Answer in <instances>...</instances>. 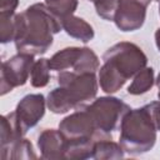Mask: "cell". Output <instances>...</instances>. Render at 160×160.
I'll return each mask as SVG.
<instances>
[{
  "instance_id": "6da1fadb",
  "label": "cell",
  "mask_w": 160,
  "mask_h": 160,
  "mask_svg": "<svg viewBox=\"0 0 160 160\" xmlns=\"http://www.w3.org/2000/svg\"><path fill=\"white\" fill-rule=\"evenodd\" d=\"M62 30L61 21L45 2H36L15 15L14 42L18 52L45 54L54 41V35Z\"/></svg>"
},
{
  "instance_id": "7a4b0ae2",
  "label": "cell",
  "mask_w": 160,
  "mask_h": 160,
  "mask_svg": "<svg viewBox=\"0 0 160 160\" xmlns=\"http://www.w3.org/2000/svg\"><path fill=\"white\" fill-rule=\"evenodd\" d=\"M102 60L98 81L101 90L109 95L119 91L148 64V58L140 46L130 41H120L109 48L104 52Z\"/></svg>"
},
{
  "instance_id": "3957f363",
  "label": "cell",
  "mask_w": 160,
  "mask_h": 160,
  "mask_svg": "<svg viewBox=\"0 0 160 160\" xmlns=\"http://www.w3.org/2000/svg\"><path fill=\"white\" fill-rule=\"evenodd\" d=\"M56 81L59 86L52 89L46 98V106L54 114L81 109L96 98L99 81L95 72L78 74L65 70L58 74Z\"/></svg>"
},
{
  "instance_id": "277c9868",
  "label": "cell",
  "mask_w": 160,
  "mask_h": 160,
  "mask_svg": "<svg viewBox=\"0 0 160 160\" xmlns=\"http://www.w3.org/2000/svg\"><path fill=\"white\" fill-rule=\"evenodd\" d=\"M119 144L126 154L140 155L150 151L156 142V128L144 105L130 109L120 124Z\"/></svg>"
},
{
  "instance_id": "5b68a950",
  "label": "cell",
  "mask_w": 160,
  "mask_h": 160,
  "mask_svg": "<svg viewBox=\"0 0 160 160\" xmlns=\"http://www.w3.org/2000/svg\"><path fill=\"white\" fill-rule=\"evenodd\" d=\"M86 109L94 121L96 131L102 135H111L112 131L120 128L124 115L130 110V106L121 99L115 96H100Z\"/></svg>"
},
{
  "instance_id": "8992f818",
  "label": "cell",
  "mask_w": 160,
  "mask_h": 160,
  "mask_svg": "<svg viewBox=\"0 0 160 160\" xmlns=\"http://www.w3.org/2000/svg\"><path fill=\"white\" fill-rule=\"evenodd\" d=\"M49 65L51 70L58 72L72 69L78 74L84 72H96L100 69V61L98 55L90 48H78L69 46L58 52H55L49 59Z\"/></svg>"
},
{
  "instance_id": "52a82bcc",
  "label": "cell",
  "mask_w": 160,
  "mask_h": 160,
  "mask_svg": "<svg viewBox=\"0 0 160 160\" xmlns=\"http://www.w3.org/2000/svg\"><path fill=\"white\" fill-rule=\"evenodd\" d=\"M35 55L18 52L11 56L9 60L1 64L0 70V89L1 95H5L14 90L18 86H22L26 84L32 66L35 64Z\"/></svg>"
},
{
  "instance_id": "ba28073f",
  "label": "cell",
  "mask_w": 160,
  "mask_h": 160,
  "mask_svg": "<svg viewBox=\"0 0 160 160\" xmlns=\"http://www.w3.org/2000/svg\"><path fill=\"white\" fill-rule=\"evenodd\" d=\"M152 0H119L114 22L124 32L139 30L146 19V10Z\"/></svg>"
},
{
  "instance_id": "9c48e42d",
  "label": "cell",
  "mask_w": 160,
  "mask_h": 160,
  "mask_svg": "<svg viewBox=\"0 0 160 160\" xmlns=\"http://www.w3.org/2000/svg\"><path fill=\"white\" fill-rule=\"evenodd\" d=\"M59 130L62 135L69 139H80V138H101L111 136L102 135L96 131L94 121L86 109V105L81 109H78L72 114L68 115L59 122Z\"/></svg>"
},
{
  "instance_id": "30bf717a",
  "label": "cell",
  "mask_w": 160,
  "mask_h": 160,
  "mask_svg": "<svg viewBox=\"0 0 160 160\" xmlns=\"http://www.w3.org/2000/svg\"><path fill=\"white\" fill-rule=\"evenodd\" d=\"M46 99L41 94L25 95L16 105L15 116L21 129L28 132L29 129L34 128L45 115Z\"/></svg>"
},
{
  "instance_id": "8fae6325",
  "label": "cell",
  "mask_w": 160,
  "mask_h": 160,
  "mask_svg": "<svg viewBox=\"0 0 160 160\" xmlns=\"http://www.w3.org/2000/svg\"><path fill=\"white\" fill-rule=\"evenodd\" d=\"M65 144L66 138L60 130L45 129L38 136V148L40 150V156L45 160L65 159Z\"/></svg>"
},
{
  "instance_id": "7c38bea8",
  "label": "cell",
  "mask_w": 160,
  "mask_h": 160,
  "mask_svg": "<svg viewBox=\"0 0 160 160\" xmlns=\"http://www.w3.org/2000/svg\"><path fill=\"white\" fill-rule=\"evenodd\" d=\"M61 25H62V30H65V32L70 38L80 40L84 44L94 39L95 32H94L92 26L79 16H75V15L68 16L62 20Z\"/></svg>"
},
{
  "instance_id": "4fadbf2b",
  "label": "cell",
  "mask_w": 160,
  "mask_h": 160,
  "mask_svg": "<svg viewBox=\"0 0 160 160\" xmlns=\"http://www.w3.org/2000/svg\"><path fill=\"white\" fill-rule=\"evenodd\" d=\"M99 138H80L66 139L65 144V159L69 160H84L92 158V150L95 140Z\"/></svg>"
},
{
  "instance_id": "5bb4252c",
  "label": "cell",
  "mask_w": 160,
  "mask_h": 160,
  "mask_svg": "<svg viewBox=\"0 0 160 160\" xmlns=\"http://www.w3.org/2000/svg\"><path fill=\"white\" fill-rule=\"evenodd\" d=\"M125 155L124 149L120 144L112 141L111 136H101L95 140L92 159L95 160H115L122 159Z\"/></svg>"
},
{
  "instance_id": "9a60e30c",
  "label": "cell",
  "mask_w": 160,
  "mask_h": 160,
  "mask_svg": "<svg viewBox=\"0 0 160 160\" xmlns=\"http://www.w3.org/2000/svg\"><path fill=\"white\" fill-rule=\"evenodd\" d=\"M26 132L21 129L16 120L15 111H11L1 118V135H0V149L15 142L16 140L24 138Z\"/></svg>"
},
{
  "instance_id": "2e32d148",
  "label": "cell",
  "mask_w": 160,
  "mask_h": 160,
  "mask_svg": "<svg viewBox=\"0 0 160 160\" xmlns=\"http://www.w3.org/2000/svg\"><path fill=\"white\" fill-rule=\"evenodd\" d=\"M1 150V159L4 160H20V159H36V154L34 151L32 144L25 139L21 138L16 140L15 142L0 149Z\"/></svg>"
},
{
  "instance_id": "e0dca14e",
  "label": "cell",
  "mask_w": 160,
  "mask_h": 160,
  "mask_svg": "<svg viewBox=\"0 0 160 160\" xmlns=\"http://www.w3.org/2000/svg\"><path fill=\"white\" fill-rule=\"evenodd\" d=\"M154 84H155L154 69L145 66L134 76L131 84L128 88V92L130 95H142L149 90H151Z\"/></svg>"
},
{
  "instance_id": "ac0fdd59",
  "label": "cell",
  "mask_w": 160,
  "mask_h": 160,
  "mask_svg": "<svg viewBox=\"0 0 160 160\" xmlns=\"http://www.w3.org/2000/svg\"><path fill=\"white\" fill-rule=\"evenodd\" d=\"M50 65L49 59H39L35 61L31 74H30V84L34 88H44L50 81Z\"/></svg>"
},
{
  "instance_id": "d6986e66",
  "label": "cell",
  "mask_w": 160,
  "mask_h": 160,
  "mask_svg": "<svg viewBox=\"0 0 160 160\" xmlns=\"http://www.w3.org/2000/svg\"><path fill=\"white\" fill-rule=\"evenodd\" d=\"M46 6L50 11L62 22V20L70 15H74L78 9V0H45Z\"/></svg>"
},
{
  "instance_id": "ffe728a7",
  "label": "cell",
  "mask_w": 160,
  "mask_h": 160,
  "mask_svg": "<svg viewBox=\"0 0 160 160\" xmlns=\"http://www.w3.org/2000/svg\"><path fill=\"white\" fill-rule=\"evenodd\" d=\"M15 15L0 12V41L1 44H8L10 41H14Z\"/></svg>"
},
{
  "instance_id": "44dd1931",
  "label": "cell",
  "mask_w": 160,
  "mask_h": 160,
  "mask_svg": "<svg viewBox=\"0 0 160 160\" xmlns=\"http://www.w3.org/2000/svg\"><path fill=\"white\" fill-rule=\"evenodd\" d=\"M118 5L119 0H94L96 14L106 21H114Z\"/></svg>"
},
{
  "instance_id": "7402d4cb",
  "label": "cell",
  "mask_w": 160,
  "mask_h": 160,
  "mask_svg": "<svg viewBox=\"0 0 160 160\" xmlns=\"http://www.w3.org/2000/svg\"><path fill=\"white\" fill-rule=\"evenodd\" d=\"M19 5V0H0V12L15 15V10Z\"/></svg>"
},
{
  "instance_id": "603a6c76",
  "label": "cell",
  "mask_w": 160,
  "mask_h": 160,
  "mask_svg": "<svg viewBox=\"0 0 160 160\" xmlns=\"http://www.w3.org/2000/svg\"><path fill=\"white\" fill-rule=\"evenodd\" d=\"M155 44H156L158 50L160 51V28L155 31Z\"/></svg>"
},
{
  "instance_id": "cb8c5ba5",
  "label": "cell",
  "mask_w": 160,
  "mask_h": 160,
  "mask_svg": "<svg viewBox=\"0 0 160 160\" xmlns=\"http://www.w3.org/2000/svg\"><path fill=\"white\" fill-rule=\"evenodd\" d=\"M155 84H156V86H158V89H159V91H158V99L160 100V72H159L158 78L155 79Z\"/></svg>"
},
{
  "instance_id": "d4e9b609",
  "label": "cell",
  "mask_w": 160,
  "mask_h": 160,
  "mask_svg": "<svg viewBox=\"0 0 160 160\" xmlns=\"http://www.w3.org/2000/svg\"><path fill=\"white\" fill-rule=\"evenodd\" d=\"M159 15H160V2H159Z\"/></svg>"
},
{
  "instance_id": "484cf974",
  "label": "cell",
  "mask_w": 160,
  "mask_h": 160,
  "mask_svg": "<svg viewBox=\"0 0 160 160\" xmlns=\"http://www.w3.org/2000/svg\"><path fill=\"white\" fill-rule=\"evenodd\" d=\"M155 1H158V2H160V0H155Z\"/></svg>"
},
{
  "instance_id": "4316f807",
  "label": "cell",
  "mask_w": 160,
  "mask_h": 160,
  "mask_svg": "<svg viewBox=\"0 0 160 160\" xmlns=\"http://www.w3.org/2000/svg\"><path fill=\"white\" fill-rule=\"evenodd\" d=\"M89 1H92V2H94V0H89Z\"/></svg>"
}]
</instances>
